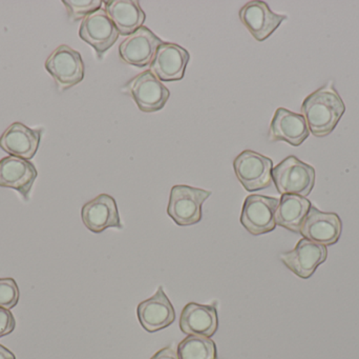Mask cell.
<instances>
[{
    "instance_id": "obj_8",
    "label": "cell",
    "mask_w": 359,
    "mask_h": 359,
    "mask_svg": "<svg viewBox=\"0 0 359 359\" xmlns=\"http://www.w3.org/2000/svg\"><path fill=\"white\" fill-rule=\"evenodd\" d=\"M327 257L328 250L326 246L306 238H302L292 251L280 255L282 263L303 280L311 278L316 270L327 261Z\"/></svg>"
},
{
    "instance_id": "obj_23",
    "label": "cell",
    "mask_w": 359,
    "mask_h": 359,
    "mask_svg": "<svg viewBox=\"0 0 359 359\" xmlns=\"http://www.w3.org/2000/svg\"><path fill=\"white\" fill-rule=\"evenodd\" d=\"M62 2L72 21L86 18L88 15L100 10L103 4L101 0H63Z\"/></svg>"
},
{
    "instance_id": "obj_9",
    "label": "cell",
    "mask_w": 359,
    "mask_h": 359,
    "mask_svg": "<svg viewBox=\"0 0 359 359\" xmlns=\"http://www.w3.org/2000/svg\"><path fill=\"white\" fill-rule=\"evenodd\" d=\"M119 35L117 27L103 8L88 15L80 25V38L94 48L100 59L117 42Z\"/></svg>"
},
{
    "instance_id": "obj_3",
    "label": "cell",
    "mask_w": 359,
    "mask_h": 359,
    "mask_svg": "<svg viewBox=\"0 0 359 359\" xmlns=\"http://www.w3.org/2000/svg\"><path fill=\"white\" fill-rule=\"evenodd\" d=\"M211 192L189 185L172 187L168 202V214L181 227L196 225L202 221V206Z\"/></svg>"
},
{
    "instance_id": "obj_25",
    "label": "cell",
    "mask_w": 359,
    "mask_h": 359,
    "mask_svg": "<svg viewBox=\"0 0 359 359\" xmlns=\"http://www.w3.org/2000/svg\"><path fill=\"white\" fill-rule=\"evenodd\" d=\"M16 320L10 310L0 308V339L11 334L15 330Z\"/></svg>"
},
{
    "instance_id": "obj_4",
    "label": "cell",
    "mask_w": 359,
    "mask_h": 359,
    "mask_svg": "<svg viewBox=\"0 0 359 359\" xmlns=\"http://www.w3.org/2000/svg\"><path fill=\"white\" fill-rule=\"evenodd\" d=\"M234 172L246 191L255 192L271 187L273 162L270 158L246 150L236 156Z\"/></svg>"
},
{
    "instance_id": "obj_26",
    "label": "cell",
    "mask_w": 359,
    "mask_h": 359,
    "mask_svg": "<svg viewBox=\"0 0 359 359\" xmlns=\"http://www.w3.org/2000/svg\"><path fill=\"white\" fill-rule=\"evenodd\" d=\"M151 359H179V358L176 350L172 346H168L158 351Z\"/></svg>"
},
{
    "instance_id": "obj_17",
    "label": "cell",
    "mask_w": 359,
    "mask_h": 359,
    "mask_svg": "<svg viewBox=\"0 0 359 359\" xmlns=\"http://www.w3.org/2000/svg\"><path fill=\"white\" fill-rule=\"evenodd\" d=\"M310 130L303 115L278 107L270 124L269 138L272 141H285L299 147L309 137Z\"/></svg>"
},
{
    "instance_id": "obj_20",
    "label": "cell",
    "mask_w": 359,
    "mask_h": 359,
    "mask_svg": "<svg viewBox=\"0 0 359 359\" xmlns=\"http://www.w3.org/2000/svg\"><path fill=\"white\" fill-rule=\"evenodd\" d=\"M105 12L122 36L132 35L144 23L147 15L139 1L109 0L105 1Z\"/></svg>"
},
{
    "instance_id": "obj_11",
    "label": "cell",
    "mask_w": 359,
    "mask_h": 359,
    "mask_svg": "<svg viewBox=\"0 0 359 359\" xmlns=\"http://www.w3.org/2000/svg\"><path fill=\"white\" fill-rule=\"evenodd\" d=\"M137 316L142 328L149 333L158 332L174 324L176 311L163 287L160 286L153 296L139 303Z\"/></svg>"
},
{
    "instance_id": "obj_7",
    "label": "cell",
    "mask_w": 359,
    "mask_h": 359,
    "mask_svg": "<svg viewBox=\"0 0 359 359\" xmlns=\"http://www.w3.org/2000/svg\"><path fill=\"white\" fill-rule=\"evenodd\" d=\"M126 88L139 109L145 113L163 109L170 96V90L151 71L139 74L126 84Z\"/></svg>"
},
{
    "instance_id": "obj_13",
    "label": "cell",
    "mask_w": 359,
    "mask_h": 359,
    "mask_svg": "<svg viewBox=\"0 0 359 359\" xmlns=\"http://www.w3.org/2000/svg\"><path fill=\"white\" fill-rule=\"evenodd\" d=\"M241 21L257 41H264L286 20L285 15L276 14L266 2L253 0L247 2L238 13Z\"/></svg>"
},
{
    "instance_id": "obj_1",
    "label": "cell",
    "mask_w": 359,
    "mask_h": 359,
    "mask_svg": "<svg viewBox=\"0 0 359 359\" xmlns=\"http://www.w3.org/2000/svg\"><path fill=\"white\" fill-rule=\"evenodd\" d=\"M302 112L310 132L314 136L325 137L337 128L345 114L346 105L331 81L306 97Z\"/></svg>"
},
{
    "instance_id": "obj_18",
    "label": "cell",
    "mask_w": 359,
    "mask_h": 359,
    "mask_svg": "<svg viewBox=\"0 0 359 359\" xmlns=\"http://www.w3.org/2000/svg\"><path fill=\"white\" fill-rule=\"evenodd\" d=\"M219 328L217 306L189 303L180 316V329L186 335L212 337Z\"/></svg>"
},
{
    "instance_id": "obj_22",
    "label": "cell",
    "mask_w": 359,
    "mask_h": 359,
    "mask_svg": "<svg viewBox=\"0 0 359 359\" xmlns=\"http://www.w3.org/2000/svg\"><path fill=\"white\" fill-rule=\"evenodd\" d=\"M179 359H217V345L209 337L188 335L179 344Z\"/></svg>"
},
{
    "instance_id": "obj_5",
    "label": "cell",
    "mask_w": 359,
    "mask_h": 359,
    "mask_svg": "<svg viewBox=\"0 0 359 359\" xmlns=\"http://www.w3.org/2000/svg\"><path fill=\"white\" fill-rule=\"evenodd\" d=\"M46 69L59 91L67 90L83 80L86 67L81 54L67 44L59 46L46 61Z\"/></svg>"
},
{
    "instance_id": "obj_12",
    "label": "cell",
    "mask_w": 359,
    "mask_h": 359,
    "mask_svg": "<svg viewBox=\"0 0 359 359\" xmlns=\"http://www.w3.org/2000/svg\"><path fill=\"white\" fill-rule=\"evenodd\" d=\"M163 44V40L160 39L149 27H141L120 44V58L134 67H147L151 65L158 48Z\"/></svg>"
},
{
    "instance_id": "obj_19",
    "label": "cell",
    "mask_w": 359,
    "mask_h": 359,
    "mask_svg": "<svg viewBox=\"0 0 359 359\" xmlns=\"http://www.w3.org/2000/svg\"><path fill=\"white\" fill-rule=\"evenodd\" d=\"M41 141V131L29 129L21 122L11 124L0 137V148L11 156L32 159Z\"/></svg>"
},
{
    "instance_id": "obj_6",
    "label": "cell",
    "mask_w": 359,
    "mask_h": 359,
    "mask_svg": "<svg viewBox=\"0 0 359 359\" xmlns=\"http://www.w3.org/2000/svg\"><path fill=\"white\" fill-rule=\"evenodd\" d=\"M280 200L264 195H249L243 204L241 223L252 234L259 236L270 233L276 227V212Z\"/></svg>"
},
{
    "instance_id": "obj_2",
    "label": "cell",
    "mask_w": 359,
    "mask_h": 359,
    "mask_svg": "<svg viewBox=\"0 0 359 359\" xmlns=\"http://www.w3.org/2000/svg\"><path fill=\"white\" fill-rule=\"evenodd\" d=\"M272 179L278 193L306 197L311 193L316 183L313 167L295 156L285 158L272 170Z\"/></svg>"
},
{
    "instance_id": "obj_10",
    "label": "cell",
    "mask_w": 359,
    "mask_h": 359,
    "mask_svg": "<svg viewBox=\"0 0 359 359\" xmlns=\"http://www.w3.org/2000/svg\"><path fill=\"white\" fill-rule=\"evenodd\" d=\"M341 231L343 223L337 213L322 212L312 206L302 225L299 233L306 240L328 247L339 242Z\"/></svg>"
},
{
    "instance_id": "obj_14",
    "label": "cell",
    "mask_w": 359,
    "mask_h": 359,
    "mask_svg": "<svg viewBox=\"0 0 359 359\" xmlns=\"http://www.w3.org/2000/svg\"><path fill=\"white\" fill-rule=\"evenodd\" d=\"M190 54L183 46L164 42L158 48L149 71L162 81H178L184 77Z\"/></svg>"
},
{
    "instance_id": "obj_24",
    "label": "cell",
    "mask_w": 359,
    "mask_h": 359,
    "mask_svg": "<svg viewBox=\"0 0 359 359\" xmlns=\"http://www.w3.org/2000/svg\"><path fill=\"white\" fill-rule=\"evenodd\" d=\"M19 289L13 278H0V308L11 310L19 301Z\"/></svg>"
},
{
    "instance_id": "obj_21",
    "label": "cell",
    "mask_w": 359,
    "mask_h": 359,
    "mask_svg": "<svg viewBox=\"0 0 359 359\" xmlns=\"http://www.w3.org/2000/svg\"><path fill=\"white\" fill-rule=\"evenodd\" d=\"M311 207V202L306 197L290 194L282 195L276 212V226L293 233H299Z\"/></svg>"
},
{
    "instance_id": "obj_16",
    "label": "cell",
    "mask_w": 359,
    "mask_h": 359,
    "mask_svg": "<svg viewBox=\"0 0 359 359\" xmlns=\"http://www.w3.org/2000/svg\"><path fill=\"white\" fill-rule=\"evenodd\" d=\"M36 178L37 170L32 162L15 156L0 160V187L16 190L27 202Z\"/></svg>"
},
{
    "instance_id": "obj_15",
    "label": "cell",
    "mask_w": 359,
    "mask_h": 359,
    "mask_svg": "<svg viewBox=\"0 0 359 359\" xmlns=\"http://www.w3.org/2000/svg\"><path fill=\"white\" fill-rule=\"evenodd\" d=\"M84 226L93 233H101L109 228L122 229L116 200L109 194H100L86 202L81 210Z\"/></svg>"
},
{
    "instance_id": "obj_27",
    "label": "cell",
    "mask_w": 359,
    "mask_h": 359,
    "mask_svg": "<svg viewBox=\"0 0 359 359\" xmlns=\"http://www.w3.org/2000/svg\"><path fill=\"white\" fill-rule=\"evenodd\" d=\"M0 359H16V358H15L14 354L10 350L0 345Z\"/></svg>"
}]
</instances>
